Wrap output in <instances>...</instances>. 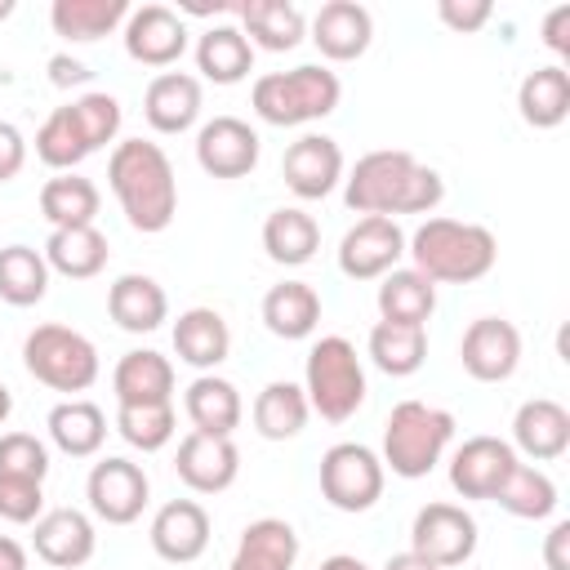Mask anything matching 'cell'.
<instances>
[{
    "instance_id": "1",
    "label": "cell",
    "mask_w": 570,
    "mask_h": 570,
    "mask_svg": "<svg viewBox=\"0 0 570 570\" xmlns=\"http://www.w3.org/2000/svg\"><path fill=\"white\" fill-rule=\"evenodd\" d=\"M445 196V183L432 165L401 147H379L365 151L352 174L343 178V200L356 214H432Z\"/></svg>"
},
{
    "instance_id": "25",
    "label": "cell",
    "mask_w": 570,
    "mask_h": 570,
    "mask_svg": "<svg viewBox=\"0 0 570 570\" xmlns=\"http://www.w3.org/2000/svg\"><path fill=\"white\" fill-rule=\"evenodd\" d=\"M174 352L200 374H214L232 352V330L214 307H187L174 321Z\"/></svg>"
},
{
    "instance_id": "15",
    "label": "cell",
    "mask_w": 570,
    "mask_h": 570,
    "mask_svg": "<svg viewBox=\"0 0 570 570\" xmlns=\"http://www.w3.org/2000/svg\"><path fill=\"white\" fill-rule=\"evenodd\" d=\"M125 53L142 67H174L187 53V22L169 4H142L125 18Z\"/></svg>"
},
{
    "instance_id": "42",
    "label": "cell",
    "mask_w": 570,
    "mask_h": 570,
    "mask_svg": "<svg viewBox=\"0 0 570 570\" xmlns=\"http://www.w3.org/2000/svg\"><path fill=\"white\" fill-rule=\"evenodd\" d=\"M36 156H40L49 169H58V174H71L85 156H94L85 129H80L76 116H71V102H67V107H53V111L45 116V125L36 129Z\"/></svg>"
},
{
    "instance_id": "9",
    "label": "cell",
    "mask_w": 570,
    "mask_h": 570,
    "mask_svg": "<svg viewBox=\"0 0 570 570\" xmlns=\"http://www.w3.org/2000/svg\"><path fill=\"white\" fill-rule=\"evenodd\" d=\"M85 499H89V512L107 525H134L151 499V481L142 472V463L125 459V454H107L89 468V481H85Z\"/></svg>"
},
{
    "instance_id": "17",
    "label": "cell",
    "mask_w": 570,
    "mask_h": 570,
    "mask_svg": "<svg viewBox=\"0 0 570 570\" xmlns=\"http://www.w3.org/2000/svg\"><path fill=\"white\" fill-rule=\"evenodd\" d=\"M517 450L499 436H468L454 459H450V485L463 494V499H490L499 494V485L508 481V472L517 468Z\"/></svg>"
},
{
    "instance_id": "46",
    "label": "cell",
    "mask_w": 570,
    "mask_h": 570,
    "mask_svg": "<svg viewBox=\"0 0 570 570\" xmlns=\"http://www.w3.org/2000/svg\"><path fill=\"white\" fill-rule=\"evenodd\" d=\"M436 18H441L450 31L472 36V31H481V27L494 18V4H490V0H441V4H436Z\"/></svg>"
},
{
    "instance_id": "54",
    "label": "cell",
    "mask_w": 570,
    "mask_h": 570,
    "mask_svg": "<svg viewBox=\"0 0 570 570\" xmlns=\"http://www.w3.org/2000/svg\"><path fill=\"white\" fill-rule=\"evenodd\" d=\"M9 414H13V396H9V387L0 383V423H4Z\"/></svg>"
},
{
    "instance_id": "37",
    "label": "cell",
    "mask_w": 570,
    "mask_h": 570,
    "mask_svg": "<svg viewBox=\"0 0 570 570\" xmlns=\"http://www.w3.org/2000/svg\"><path fill=\"white\" fill-rule=\"evenodd\" d=\"M125 18H129V0H53L49 4L53 31L62 40H76V45L111 36Z\"/></svg>"
},
{
    "instance_id": "48",
    "label": "cell",
    "mask_w": 570,
    "mask_h": 570,
    "mask_svg": "<svg viewBox=\"0 0 570 570\" xmlns=\"http://www.w3.org/2000/svg\"><path fill=\"white\" fill-rule=\"evenodd\" d=\"M543 566L548 570H570V521H557L543 534Z\"/></svg>"
},
{
    "instance_id": "33",
    "label": "cell",
    "mask_w": 570,
    "mask_h": 570,
    "mask_svg": "<svg viewBox=\"0 0 570 570\" xmlns=\"http://www.w3.org/2000/svg\"><path fill=\"white\" fill-rule=\"evenodd\" d=\"M263 325L294 343V338H307L316 325H321V294L307 285V281H281L263 294Z\"/></svg>"
},
{
    "instance_id": "34",
    "label": "cell",
    "mask_w": 570,
    "mask_h": 570,
    "mask_svg": "<svg viewBox=\"0 0 570 570\" xmlns=\"http://www.w3.org/2000/svg\"><path fill=\"white\" fill-rule=\"evenodd\" d=\"M102 209V191L94 178L85 174H53L45 187H40V214L49 218V227H94Z\"/></svg>"
},
{
    "instance_id": "44",
    "label": "cell",
    "mask_w": 570,
    "mask_h": 570,
    "mask_svg": "<svg viewBox=\"0 0 570 570\" xmlns=\"http://www.w3.org/2000/svg\"><path fill=\"white\" fill-rule=\"evenodd\" d=\"M0 476L45 481L49 476V450H45V441L31 436V432H4L0 436Z\"/></svg>"
},
{
    "instance_id": "4",
    "label": "cell",
    "mask_w": 570,
    "mask_h": 570,
    "mask_svg": "<svg viewBox=\"0 0 570 570\" xmlns=\"http://www.w3.org/2000/svg\"><path fill=\"white\" fill-rule=\"evenodd\" d=\"M343 98V85L330 67L321 62H303L294 71H267L254 80L249 89V107L258 120L267 125H307V120H325Z\"/></svg>"
},
{
    "instance_id": "28",
    "label": "cell",
    "mask_w": 570,
    "mask_h": 570,
    "mask_svg": "<svg viewBox=\"0 0 570 570\" xmlns=\"http://www.w3.org/2000/svg\"><path fill=\"white\" fill-rule=\"evenodd\" d=\"M294 561H298L294 525L281 517H258L240 530V543L227 570H294Z\"/></svg>"
},
{
    "instance_id": "16",
    "label": "cell",
    "mask_w": 570,
    "mask_h": 570,
    "mask_svg": "<svg viewBox=\"0 0 570 570\" xmlns=\"http://www.w3.org/2000/svg\"><path fill=\"white\" fill-rule=\"evenodd\" d=\"M196 165L209 178H245L258 165V134L240 116H214L196 134Z\"/></svg>"
},
{
    "instance_id": "41",
    "label": "cell",
    "mask_w": 570,
    "mask_h": 570,
    "mask_svg": "<svg viewBox=\"0 0 570 570\" xmlns=\"http://www.w3.org/2000/svg\"><path fill=\"white\" fill-rule=\"evenodd\" d=\"M494 503L521 521H543L557 512V481L543 472V468H530V463H517L508 472V481L499 485Z\"/></svg>"
},
{
    "instance_id": "30",
    "label": "cell",
    "mask_w": 570,
    "mask_h": 570,
    "mask_svg": "<svg viewBox=\"0 0 570 570\" xmlns=\"http://www.w3.org/2000/svg\"><path fill=\"white\" fill-rule=\"evenodd\" d=\"M49 428V441L67 454V459H94L107 441V414L85 401V396H71V401H58L45 419Z\"/></svg>"
},
{
    "instance_id": "26",
    "label": "cell",
    "mask_w": 570,
    "mask_h": 570,
    "mask_svg": "<svg viewBox=\"0 0 570 570\" xmlns=\"http://www.w3.org/2000/svg\"><path fill=\"white\" fill-rule=\"evenodd\" d=\"M236 18H240L245 40L267 53H289L307 36V18L289 0H245L236 4Z\"/></svg>"
},
{
    "instance_id": "39",
    "label": "cell",
    "mask_w": 570,
    "mask_h": 570,
    "mask_svg": "<svg viewBox=\"0 0 570 570\" xmlns=\"http://www.w3.org/2000/svg\"><path fill=\"white\" fill-rule=\"evenodd\" d=\"M370 361L392 374V379H410L423 370L428 361V330L423 325H401V321H379L370 330Z\"/></svg>"
},
{
    "instance_id": "29",
    "label": "cell",
    "mask_w": 570,
    "mask_h": 570,
    "mask_svg": "<svg viewBox=\"0 0 570 570\" xmlns=\"http://www.w3.org/2000/svg\"><path fill=\"white\" fill-rule=\"evenodd\" d=\"M517 111L530 129H557L570 116V71L561 62L525 71L517 85Z\"/></svg>"
},
{
    "instance_id": "5",
    "label": "cell",
    "mask_w": 570,
    "mask_h": 570,
    "mask_svg": "<svg viewBox=\"0 0 570 570\" xmlns=\"http://www.w3.org/2000/svg\"><path fill=\"white\" fill-rule=\"evenodd\" d=\"M454 441V414L428 401H396L383 423V468H392L405 481L428 476L445 445Z\"/></svg>"
},
{
    "instance_id": "43",
    "label": "cell",
    "mask_w": 570,
    "mask_h": 570,
    "mask_svg": "<svg viewBox=\"0 0 570 570\" xmlns=\"http://www.w3.org/2000/svg\"><path fill=\"white\" fill-rule=\"evenodd\" d=\"M116 432L142 454L165 450L174 441V432H178L174 401H165V405H116Z\"/></svg>"
},
{
    "instance_id": "14",
    "label": "cell",
    "mask_w": 570,
    "mask_h": 570,
    "mask_svg": "<svg viewBox=\"0 0 570 570\" xmlns=\"http://www.w3.org/2000/svg\"><path fill=\"white\" fill-rule=\"evenodd\" d=\"M174 472L191 494H223L240 476V450L232 436L187 432L174 454Z\"/></svg>"
},
{
    "instance_id": "21",
    "label": "cell",
    "mask_w": 570,
    "mask_h": 570,
    "mask_svg": "<svg viewBox=\"0 0 570 570\" xmlns=\"http://www.w3.org/2000/svg\"><path fill=\"white\" fill-rule=\"evenodd\" d=\"M374 40V18L356 0H325L312 18V45L330 62H356Z\"/></svg>"
},
{
    "instance_id": "18",
    "label": "cell",
    "mask_w": 570,
    "mask_h": 570,
    "mask_svg": "<svg viewBox=\"0 0 570 570\" xmlns=\"http://www.w3.org/2000/svg\"><path fill=\"white\" fill-rule=\"evenodd\" d=\"M151 552L169 566H191L196 557H205L209 548V512L196 499H169L156 517H151Z\"/></svg>"
},
{
    "instance_id": "47",
    "label": "cell",
    "mask_w": 570,
    "mask_h": 570,
    "mask_svg": "<svg viewBox=\"0 0 570 570\" xmlns=\"http://www.w3.org/2000/svg\"><path fill=\"white\" fill-rule=\"evenodd\" d=\"M22 165H27V138H22V129H18V125L0 120V183L18 178V174H22Z\"/></svg>"
},
{
    "instance_id": "24",
    "label": "cell",
    "mask_w": 570,
    "mask_h": 570,
    "mask_svg": "<svg viewBox=\"0 0 570 570\" xmlns=\"http://www.w3.org/2000/svg\"><path fill=\"white\" fill-rule=\"evenodd\" d=\"M116 405H165L174 401V365L151 347H134L111 370Z\"/></svg>"
},
{
    "instance_id": "20",
    "label": "cell",
    "mask_w": 570,
    "mask_h": 570,
    "mask_svg": "<svg viewBox=\"0 0 570 570\" xmlns=\"http://www.w3.org/2000/svg\"><path fill=\"white\" fill-rule=\"evenodd\" d=\"M512 450H521L534 463H552L570 450V410L552 396H534L521 401V410L512 414Z\"/></svg>"
},
{
    "instance_id": "55",
    "label": "cell",
    "mask_w": 570,
    "mask_h": 570,
    "mask_svg": "<svg viewBox=\"0 0 570 570\" xmlns=\"http://www.w3.org/2000/svg\"><path fill=\"white\" fill-rule=\"evenodd\" d=\"M9 13H13V0H0V22H4Z\"/></svg>"
},
{
    "instance_id": "52",
    "label": "cell",
    "mask_w": 570,
    "mask_h": 570,
    "mask_svg": "<svg viewBox=\"0 0 570 570\" xmlns=\"http://www.w3.org/2000/svg\"><path fill=\"white\" fill-rule=\"evenodd\" d=\"M383 570H436V566H432L428 557H419V552L405 548V552H392V557L383 561Z\"/></svg>"
},
{
    "instance_id": "31",
    "label": "cell",
    "mask_w": 570,
    "mask_h": 570,
    "mask_svg": "<svg viewBox=\"0 0 570 570\" xmlns=\"http://www.w3.org/2000/svg\"><path fill=\"white\" fill-rule=\"evenodd\" d=\"M196 71L214 85H236L254 71V45L245 40V31L236 22L205 27L196 40Z\"/></svg>"
},
{
    "instance_id": "45",
    "label": "cell",
    "mask_w": 570,
    "mask_h": 570,
    "mask_svg": "<svg viewBox=\"0 0 570 570\" xmlns=\"http://www.w3.org/2000/svg\"><path fill=\"white\" fill-rule=\"evenodd\" d=\"M40 512H45V481L0 476V521H9V525H36Z\"/></svg>"
},
{
    "instance_id": "23",
    "label": "cell",
    "mask_w": 570,
    "mask_h": 570,
    "mask_svg": "<svg viewBox=\"0 0 570 570\" xmlns=\"http://www.w3.org/2000/svg\"><path fill=\"white\" fill-rule=\"evenodd\" d=\"M107 316L129 334H151L169 321V294L142 272H125L107 289Z\"/></svg>"
},
{
    "instance_id": "22",
    "label": "cell",
    "mask_w": 570,
    "mask_h": 570,
    "mask_svg": "<svg viewBox=\"0 0 570 570\" xmlns=\"http://www.w3.org/2000/svg\"><path fill=\"white\" fill-rule=\"evenodd\" d=\"M200 107H205V94L191 71H160L142 94V116L156 134H187Z\"/></svg>"
},
{
    "instance_id": "51",
    "label": "cell",
    "mask_w": 570,
    "mask_h": 570,
    "mask_svg": "<svg viewBox=\"0 0 570 570\" xmlns=\"http://www.w3.org/2000/svg\"><path fill=\"white\" fill-rule=\"evenodd\" d=\"M0 570H31L27 548L18 539H9V534H0Z\"/></svg>"
},
{
    "instance_id": "3",
    "label": "cell",
    "mask_w": 570,
    "mask_h": 570,
    "mask_svg": "<svg viewBox=\"0 0 570 570\" xmlns=\"http://www.w3.org/2000/svg\"><path fill=\"white\" fill-rule=\"evenodd\" d=\"M405 254L414 258V272H423L432 285H472L499 263V240L481 223L428 218L405 240Z\"/></svg>"
},
{
    "instance_id": "13",
    "label": "cell",
    "mask_w": 570,
    "mask_h": 570,
    "mask_svg": "<svg viewBox=\"0 0 570 570\" xmlns=\"http://www.w3.org/2000/svg\"><path fill=\"white\" fill-rule=\"evenodd\" d=\"M281 178L298 200H321L343 183V147L330 134H303L285 147Z\"/></svg>"
},
{
    "instance_id": "49",
    "label": "cell",
    "mask_w": 570,
    "mask_h": 570,
    "mask_svg": "<svg viewBox=\"0 0 570 570\" xmlns=\"http://www.w3.org/2000/svg\"><path fill=\"white\" fill-rule=\"evenodd\" d=\"M543 45L552 53H570V4H557L548 18H543Z\"/></svg>"
},
{
    "instance_id": "50",
    "label": "cell",
    "mask_w": 570,
    "mask_h": 570,
    "mask_svg": "<svg viewBox=\"0 0 570 570\" xmlns=\"http://www.w3.org/2000/svg\"><path fill=\"white\" fill-rule=\"evenodd\" d=\"M49 80H53L58 89L85 85V80H89V67H85L80 58H71V53H53V58H49Z\"/></svg>"
},
{
    "instance_id": "38",
    "label": "cell",
    "mask_w": 570,
    "mask_h": 570,
    "mask_svg": "<svg viewBox=\"0 0 570 570\" xmlns=\"http://www.w3.org/2000/svg\"><path fill=\"white\" fill-rule=\"evenodd\" d=\"M436 312V285L414 272V267H392L379 285V321H401V325H428Z\"/></svg>"
},
{
    "instance_id": "7",
    "label": "cell",
    "mask_w": 570,
    "mask_h": 570,
    "mask_svg": "<svg viewBox=\"0 0 570 570\" xmlns=\"http://www.w3.org/2000/svg\"><path fill=\"white\" fill-rule=\"evenodd\" d=\"M22 365L36 383L53 387V392H89L98 383V347L71 330V325H36L22 338Z\"/></svg>"
},
{
    "instance_id": "6",
    "label": "cell",
    "mask_w": 570,
    "mask_h": 570,
    "mask_svg": "<svg viewBox=\"0 0 570 570\" xmlns=\"http://www.w3.org/2000/svg\"><path fill=\"white\" fill-rule=\"evenodd\" d=\"M303 392L325 423H347L365 405V370L343 334H325L312 343L303 365Z\"/></svg>"
},
{
    "instance_id": "53",
    "label": "cell",
    "mask_w": 570,
    "mask_h": 570,
    "mask_svg": "<svg viewBox=\"0 0 570 570\" xmlns=\"http://www.w3.org/2000/svg\"><path fill=\"white\" fill-rule=\"evenodd\" d=\"M316 570H370L361 557H352V552H334V557H325Z\"/></svg>"
},
{
    "instance_id": "2",
    "label": "cell",
    "mask_w": 570,
    "mask_h": 570,
    "mask_svg": "<svg viewBox=\"0 0 570 570\" xmlns=\"http://www.w3.org/2000/svg\"><path fill=\"white\" fill-rule=\"evenodd\" d=\"M107 183L120 200V214L129 218L134 232L156 236L174 223L178 214V178L160 142L147 138H125L116 142L107 160Z\"/></svg>"
},
{
    "instance_id": "40",
    "label": "cell",
    "mask_w": 570,
    "mask_h": 570,
    "mask_svg": "<svg viewBox=\"0 0 570 570\" xmlns=\"http://www.w3.org/2000/svg\"><path fill=\"white\" fill-rule=\"evenodd\" d=\"M49 294V263L31 245L0 249V298L9 307H36Z\"/></svg>"
},
{
    "instance_id": "36",
    "label": "cell",
    "mask_w": 570,
    "mask_h": 570,
    "mask_svg": "<svg viewBox=\"0 0 570 570\" xmlns=\"http://www.w3.org/2000/svg\"><path fill=\"white\" fill-rule=\"evenodd\" d=\"M312 419V405H307V392L289 379H272L258 396H254V428L258 436L267 441H289L307 428Z\"/></svg>"
},
{
    "instance_id": "27",
    "label": "cell",
    "mask_w": 570,
    "mask_h": 570,
    "mask_svg": "<svg viewBox=\"0 0 570 570\" xmlns=\"http://www.w3.org/2000/svg\"><path fill=\"white\" fill-rule=\"evenodd\" d=\"M183 410L191 419V432H209V436H232L245 419V401H240L236 383L218 379V374L191 379V387L183 396Z\"/></svg>"
},
{
    "instance_id": "35",
    "label": "cell",
    "mask_w": 570,
    "mask_h": 570,
    "mask_svg": "<svg viewBox=\"0 0 570 570\" xmlns=\"http://www.w3.org/2000/svg\"><path fill=\"white\" fill-rule=\"evenodd\" d=\"M263 249L281 267H303L321 249V223L298 205H281L263 223Z\"/></svg>"
},
{
    "instance_id": "10",
    "label": "cell",
    "mask_w": 570,
    "mask_h": 570,
    "mask_svg": "<svg viewBox=\"0 0 570 570\" xmlns=\"http://www.w3.org/2000/svg\"><path fill=\"white\" fill-rule=\"evenodd\" d=\"M405 254V232L396 218L365 214L338 240V272L347 281H383Z\"/></svg>"
},
{
    "instance_id": "8",
    "label": "cell",
    "mask_w": 570,
    "mask_h": 570,
    "mask_svg": "<svg viewBox=\"0 0 570 570\" xmlns=\"http://www.w3.org/2000/svg\"><path fill=\"white\" fill-rule=\"evenodd\" d=\"M387 468L361 441H338L321 454V499L338 512H370L383 499Z\"/></svg>"
},
{
    "instance_id": "11",
    "label": "cell",
    "mask_w": 570,
    "mask_h": 570,
    "mask_svg": "<svg viewBox=\"0 0 570 570\" xmlns=\"http://www.w3.org/2000/svg\"><path fill=\"white\" fill-rule=\"evenodd\" d=\"M410 552L428 557L436 570L463 566L476 552V521L459 503H423L410 525Z\"/></svg>"
},
{
    "instance_id": "32",
    "label": "cell",
    "mask_w": 570,
    "mask_h": 570,
    "mask_svg": "<svg viewBox=\"0 0 570 570\" xmlns=\"http://www.w3.org/2000/svg\"><path fill=\"white\" fill-rule=\"evenodd\" d=\"M45 263L49 272L67 276V281H94L107 267V236L98 227H58L45 240Z\"/></svg>"
},
{
    "instance_id": "12",
    "label": "cell",
    "mask_w": 570,
    "mask_h": 570,
    "mask_svg": "<svg viewBox=\"0 0 570 570\" xmlns=\"http://www.w3.org/2000/svg\"><path fill=\"white\" fill-rule=\"evenodd\" d=\"M459 361H463V370L476 383H503V379H512L517 365H521V334H517V325L503 321V316H476L463 330Z\"/></svg>"
},
{
    "instance_id": "19",
    "label": "cell",
    "mask_w": 570,
    "mask_h": 570,
    "mask_svg": "<svg viewBox=\"0 0 570 570\" xmlns=\"http://www.w3.org/2000/svg\"><path fill=\"white\" fill-rule=\"evenodd\" d=\"M31 548H36V557L45 566L76 570V566H85L94 557L98 534H94V521L80 508H49L31 525Z\"/></svg>"
}]
</instances>
